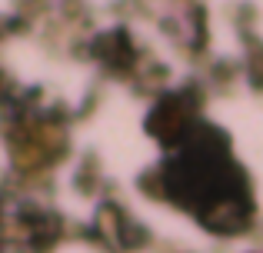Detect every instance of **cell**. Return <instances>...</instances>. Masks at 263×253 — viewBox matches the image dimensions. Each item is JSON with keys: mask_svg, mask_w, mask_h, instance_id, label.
Instances as JSON below:
<instances>
[{"mask_svg": "<svg viewBox=\"0 0 263 253\" xmlns=\"http://www.w3.org/2000/svg\"><path fill=\"white\" fill-rule=\"evenodd\" d=\"M193 120H197V107H193L190 97H183V93H170V97H163L160 104H157V110L150 113V133L157 137V140H163L167 147H174V143H183L186 137L193 133Z\"/></svg>", "mask_w": 263, "mask_h": 253, "instance_id": "1", "label": "cell"}]
</instances>
